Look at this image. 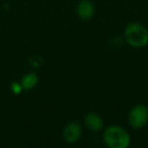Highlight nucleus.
Instances as JSON below:
<instances>
[{
	"label": "nucleus",
	"mask_w": 148,
	"mask_h": 148,
	"mask_svg": "<svg viewBox=\"0 0 148 148\" xmlns=\"http://www.w3.org/2000/svg\"><path fill=\"white\" fill-rule=\"evenodd\" d=\"M83 123L88 131L92 133L101 132L103 129V120L97 112H88L83 118Z\"/></svg>",
	"instance_id": "6"
},
{
	"label": "nucleus",
	"mask_w": 148,
	"mask_h": 148,
	"mask_svg": "<svg viewBox=\"0 0 148 148\" xmlns=\"http://www.w3.org/2000/svg\"><path fill=\"white\" fill-rule=\"evenodd\" d=\"M10 89L14 95H19V93H21L23 91L21 82H12L10 84Z\"/></svg>",
	"instance_id": "8"
},
{
	"label": "nucleus",
	"mask_w": 148,
	"mask_h": 148,
	"mask_svg": "<svg viewBox=\"0 0 148 148\" xmlns=\"http://www.w3.org/2000/svg\"><path fill=\"white\" fill-rule=\"evenodd\" d=\"M75 12L81 21H90L95 16V6L91 0H79L75 7Z\"/></svg>",
	"instance_id": "5"
},
{
	"label": "nucleus",
	"mask_w": 148,
	"mask_h": 148,
	"mask_svg": "<svg viewBox=\"0 0 148 148\" xmlns=\"http://www.w3.org/2000/svg\"><path fill=\"white\" fill-rule=\"evenodd\" d=\"M82 126L79 122L71 121L64 126L63 131H62V137L66 143L75 144L82 137Z\"/></svg>",
	"instance_id": "4"
},
{
	"label": "nucleus",
	"mask_w": 148,
	"mask_h": 148,
	"mask_svg": "<svg viewBox=\"0 0 148 148\" xmlns=\"http://www.w3.org/2000/svg\"><path fill=\"white\" fill-rule=\"evenodd\" d=\"M19 82H21L23 90H32L39 83V76L36 72H29L21 77Z\"/></svg>",
	"instance_id": "7"
},
{
	"label": "nucleus",
	"mask_w": 148,
	"mask_h": 148,
	"mask_svg": "<svg viewBox=\"0 0 148 148\" xmlns=\"http://www.w3.org/2000/svg\"><path fill=\"white\" fill-rule=\"evenodd\" d=\"M103 142L109 148H128L131 144V135L120 125H110L103 132Z\"/></svg>",
	"instance_id": "2"
},
{
	"label": "nucleus",
	"mask_w": 148,
	"mask_h": 148,
	"mask_svg": "<svg viewBox=\"0 0 148 148\" xmlns=\"http://www.w3.org/2000/svg\"><path fill=\"white\" fill-rule=\"evenodd\" d=\"M123 38L131 48L142 49L148 45V29L141 23H129L124 29Z\"/></svg>",
	"instance_id": "1"
},
{
	"label": "nucleus",
	"mask_w": 148,
	"mask_h": 148,
	"mask_svg": "<svg viewBox=\"0 0 148 148\" xmlns=\"http://www.w3.org/2000/svg\"><path fill=\"white\" fill-rule=\"evenodd\" d=\"M128 124L134 130L143 129L148 125V107L144 103H137L131 108L128 114Z\"/></svg>",
	"instance_id": "3"
}]
</instances>
